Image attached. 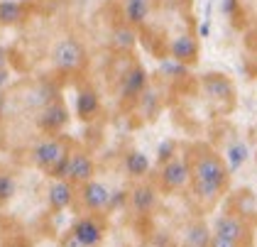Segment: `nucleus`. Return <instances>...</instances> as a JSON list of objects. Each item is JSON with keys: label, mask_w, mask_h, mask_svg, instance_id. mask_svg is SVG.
I'll return each instance as SVG.
<instances>
[{"label": "nucleus", "mask_w": 257, "mask_h": 247, "mask_svg": "<svg viewBox=\"0 0 257 247\" xmlns=\"http://www.w3.org/2000/svg\"><path fill=\"white\" fill-rule=\"evenodd\" d=\"M191 167V196L201 208H213L230 186V167L211 145H191L186 150Z\"/></svg>", "instance_id": "nucleus-1"}, {"label": "nucleus", "mask_w": 257, "mask_h": 247, "mask_svg": "<svg viewBox=\"0 0 257 247\" xmlns=\"http://www.w3.org/2000/svg\"><path fill=\"white\" fill-rule=\"evenodd\" d=\"M69 154H71V142L66 137L47 135V137H42L40 142L32 147V162H35V167L40 171L49 174Z\"/></svg>", "instance_id": "nucleus-2"}, {"label": "nucleus", "mask_w": 257, "mask_h": 247, "mask_svg": "<svg viewBox=\"0 0 257 247\" xmlns=\"http://www.w3.org/2000/svg\"><path fill=\"white\" fill-rule=\"evenodd\" d=\"M52 61H54L57 71H61V74H79L81 69L86 66V61H88L83 42L71 37V35L59 39L54 52H52Z\"/></svg>", "instance_id": "nucleus-3"}, {"label": "nucleus", "mask_w": 257, "mask_h": 247, "mask_svg": "<svg viewBox=\"0 0 257 247\" xmlns=\"http://www.w3.org/2000/svg\"><path fill=\"white\" fill-rule=\"evenodd\" d=\"M191 184V167L186 154L184 157H174L169 162H164L157 171V189L162 193H177V191L186 189Z\"/></svg>", "instance_id": "nucleus-4"}, {"label": "nucleus", "mask_w": 257, "mask_h": 247, "mask_svg": "<svg viewBox=\"0 0 257 247\" xmlns=\"http://www.w3.org/2000/svg\"><path fill=\"white\" fill-rule=\"evenodd\" d=\"M147 86H150V76H147V69L142 64H133L122 78H120V103L122 105H138L142 100V95L147 93Z\"/></svg>", "instance_id": "nucleus-5"}, {"label": "nucleus", "mask_w": 257, "mask_h": 247, "mask_svg": "<svg viewBox=\"0 0 257 247\" xmlns=\"http://www.w3.org/2000/svg\"><path fill=\"white\" fill-rule=\"evenodd\" d=\"M201 88H203V93L208 95V100H213L223 110L233 108V103H235V86H233V81L225 74H218V71L206 74L201 78Z\"/></svg>", "instance_id": "nucleus-6"}, {"label": "nucleus", "mask_w": 257, "mask_h": 247, "mask_svg": "<svg viewBox=\"0 0 257 247\" xmlns=\"http://www.w3.org/2000/svg\"><path fill=\"white\" fill-rule=\"evenodd\" d=\"M213 235L220 237H228L237 242L240 247H250L252 245V225L242 218H237L235 213H223L216 218V225H213Z\"/></svg>", "instance_id": "nucleus-7"}, {"label": "nucleus", "mask_w": 257, "mask_h": 247, "mask_svg": "<svg viewBox=\"0 0 257 247\" xmlns=\"http://www.w3.org/2000/svg\"><path fill=\"white\" fill-rule=\"evenodd\" d=\"M79 196H81V203H83V208L88 210V213H93V215H98V213H105V210L110 208V203H113V193L108 191V186H103L100 181H88V184H83L79 186Z\"/></svg>", "instance_id": "nucleus-8"}, {"label": "nucleus", "mask_w": 257, "mask_h": 247, "mask_svg": "<svg viewBox=\"0 0 257 247\" xmlns=\"http://www.w3.org/2000/svg\"><path fill=\"white\" fill-rule=\"evenodd\" d=\"M66 125H69V110H66V105L61 103L59 98L47 103L40 110V115H37V128L44 135H59Z\"/></svg>", "instance_id": "nucleus-9"}, {"label": "nucleus", "mask_w": 257, "mask_h": 247, "mask_svg": "<svg viewBox=\"0 0 257 247\" xmlns=\"http://www.w3.org/2000/svg\"><path fill=\"white\" fill-rule=\"evenodd\" d=\"M201 57V44L194 35H177V37L169 42V59H174L181 66H194Z\"/></svg>", "instance_id": "nucleus-10"}, {"label": "nucleus", "mask_w": 257, "mask_h": 247, "mask_svg": "<svg viewBox=\"0 0 257 247\" xmlns=\"http://www.w3.org/2000/svg\"><path fill=\"white\" fill-rule=\"evenodd\" d=\"M71 232L83 247H98L103 242V237H105V225L96 215H81L71 225Z\"/></svg>", "instance_id": "nucleus-11"}, {"label": "nucleus", "mask_w": 257, "mask_h": 247, "mask_svg": "<svg viewBox=\"0 0 257 247\" xmlns=\"http://www.w3.org/2000/svg\"><path fill=\"white\" fill-rule=\"evenodd\" d=\"M93 176H96V162H93V157L88 152H71L66 181H71L74 186H83V184L93 181Z\"/></svg>", "instance_id": "nucleus-12"}, {"label": "nucleus", "mask_w": 257, "mask_h": 247, "mask_svg": "<svg viewBox=\"0 0 257 247\" xmlns=\"http://www.w3.org/2000/svg\"><path fill=\"white\" fill-rule=\"evenodd\" d=\"M76 198V186L66 179H54L47 189V203H49V210L52 213H61L66 210Z\"/></svg>", "instance_id": "nucleus-13"}, {"label": "nucleus", "mask_w": 257, "mask_h": 247, "mask_svg": "<svg viewBox=\"0 0 257 247\" xmlns=\"http://www.w3.org/2000/svg\"><path fill=\"white\" fill-rule=\"evenodd\" d=\"M157 186L147 184V181H140L135 184V189L127 193V201H130V208L135 210L138 215H150L155 206H157Z\"/></svg>", "instance_id": "nucleus-14"}, {"label": "nucleus", "mask_w": 257, "mask_h": 247, "mask_svg": "<svg viewBox=\"0 0 257 247\" xmlns=\"http://www.w3.org/2000/svg\"><path fill=\"white\" fill-rule=\"evenodd\" d=\"M100 113V95L96 88L91 86H83L79 93H76V115L83 122H91L96 120V115Z\"/></svg>", "instance_id": "nucleus-15"}, {"label": "nucleus", "mask_w": 257, "mask_h": 247, "mask_svg": "<svg viewBox=\"0 0 257 247\" xmlns=\"http://www.w3.org/2000/svg\"><path fill=\"white\" fill-rule=\"evenodd\" d=\"M110 47H113V52H118V54H130V52L138 47V30L130 27L127 22H118V25L110 30Z\"/></svg>", "instance_id": "nucleus-16"}, {"label": "nucleus", "mask_w": 257, "mask_h": 247, "mask_svg": "<svg viewBox=\"0 0 257 247\" xmlns=\"http://www.w3.org/2000/svg\"><path fill=\"white\" fill-rule=\"evenodd\" d=\"M30 5L22 0H0V27H15L30 18Z\"/></svg>", "instance_id": "nucleus-17"}, {"label": "nucleus", "mask_w": 257, "mask_h": 247, "mask_svg": "<svg viewBox=\"0 0 257 247\" xmlns=\"http://www.w3.org/2000/svg\"><path fill=\"white\" fill-rule=\"evenodd\" d=\"M230 206H233V210H228V213H235L237 218L247 220L250 225L257 223V198L252 196V191L247 189L237 191L235 196L230 198Z\"/></svg>", "instance_id": "nucleus-18"}, {"label": "nucleus", "mask_w": 257, "mask_h": 247, "mask_svg": "<svg viewBox=\"0 0 257 247\" xmlns=\"http://www.w3.org/2000/svg\"><path fill=\"white\" fill-rule=\"evenodd\" d=\"M152 10V0H122V22L130 27H142Z\"/></svg>", "instance_id": "nucleus-19"}, {"label": "nucleus", "mask_w": 257, "mask_h": 247, "mask_svg": "<svg viewBox=\"0 0 257 247\" xmlns=\"http://www.w3.org/2000/svg\"><path fill=\"white\" fill-rule=\"evenodd\" d=\"M125 171H127V176H133V179H145L147 174H150V157L145 152H140V150H130V152L125 154Z\"/></svg>", "instance_id": "nucleus-20"}, {"label": "nucleus", "mask_w": 257, "mask_h": 247, "mask_svg": "<svg viewBox=\"0 0 257 247\" xmlns=\"http://www.w3.org/2000/svg\"><path fill=\"white\" fill-rule=\"evenodd\" d=\"M211 237H213V232L208 230V225L203 220H196V223L186 225V230H184V245L189 247H208Z\"/></svg>", "instance_id": "nucleus-21"}, {"label": "nucleus", "mask_w": 257, "mask_h": 247, "mask_svg": "<svg viewBox=\"0 0 257 247\" xmlns=\"http://www.w3.org/2000/svg\"><path fill=\"white\" fill-rule=\"evenodd\" d=\"M18 193V179L8 171H0V206L10 203Z\"/></svg>", "instance_id": "nucleus-22"}, {"label": "nucleus", "mask_w": 257, "mask_h": 247, "mask_svg": "<svg viewBox=\"0 0 257 247\" xmlns=\"http://www.w3.org/2000/svg\"><path fill=\"white\" fill-rule=\"evenodd\" d=\"M228 157H230V164H228V167H230V171L237 169V167L247 159V150H245V145H240V142H237V145H233V147H230V152H228Z\"/></svg>", "instance_id": "nucleus-23"}, {"label": "nucleus", "mask_w": 257, "mask_h": 247, "mask_svg": "<svg viewBox=\"0 0 257 247\" xmlns=\"http://www.w3.org/2000/svg\"><path fill=\"white\" fill-rule=\"evenodd\" d=\"M174 150H177V145H174V142H164V145L159 147V162L164 164V162L174 159V157H177V152H174Z\"/></svg>", "instance_id": "nucleus-24"}, {"label": "nucleus", "mask_w": 257, "mask_h": 247, "mask_svg": "<svg viewBox=\"0 0 257 247\" xmlns=\"http://www.w3.org/2000/svg\"><path fill=\"white\" fill-rule=\"evenodd\" d=\"M208 247H240L237 242H233V240H228V237H220V235H213L211 237V245Z\"/></svg>", "instance_id": "nucleus-25"}, {"label": "nucleus", "mask_w": 257, "mask_h": 247, "mask_svg": "<svg viewBox=\"0 0 257 247\" xmlns=\"http://www.w3.org/2000/svg\"><path fill=\"white\" fill-rule=\"evenodd\" d=\"M61 247H83L79 242V240H76V237H74V232H71V230H69V232H66V237H64V240H61Z\"/></svg>", "instance_id": "nucleus-26"}, {"label": "nucleus", "mask_w": 257, "mask_h": 247, "mask_svg": "<svg viewBox=\"0 0 257 247\" xmlns=\"http://www.w3.org/2000/svg\"><path fill=\"white\" fill-rule=\"evenodd\" d=\"M8 52H5V49H3V47H0V71H3V69H8Z\"/></svg>", "instance_id": "nucleus-27"}, {"label": "nucleus", "mask_w": 257, "mask_h": 247, "mask_svg": "<svg viewBox=\"0 0 257 247\" xmlns=\"http://www.w3.org/2000/svg\"><path fill=\"white\" fill-rule=\"evenodd\" d=\"M8 76H10V71H8V69H3V71H0V88L8 83Z\"/></svg>", "instance_id": "nucleus-28"}, {"label": "nucleus", "mask_w": 257, "mask_h": 247, "mask_svg": "<svg viewBox=\"0 0 257 247\" xmlns=\"http://www.w3.org/2000/svg\"><path fill=\"white\" fill-rule=\"evenodd\" d=\"M179 247H189V245H179Z\"/></svg>", "instance_id": "nucleus-29"}, {"label": "nucleus", "mask_w": 257, "mask_h": 247, "mask_svg": "<svg viewBox=\"0 0 257 247\" xmlns=\"http://www.w3.org/2000/svg\"><path fill=\"white\" fill-rule=\"evenodd\" d=\"M105 3H113V0H105Z\"/></svg>", "instance_id": "nucleus-30"}]
</instances>
